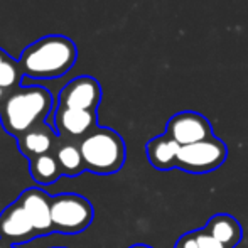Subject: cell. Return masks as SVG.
Listing matches in <instances>:
<instances>
[{
  "label": "cell",
  "mask_w": 248,
  "mask_h": 248,
  "mask_svg": "<svg viewBox=\"0 0 248 248\" xmlns=\"http://www.w3.org/2000/svg\"><path fill=\"white\" fill-rule=\"evenodd\" d=\"M78 58L76 44L61 34H51L22 51L19 64L24 76L32 79H56L64 76Z\"/></svg>",
  "instance_id": "obj_1"
},
{
  "label": "cell",
  "mask_w": 248,
  "mask_h": 248,
  "mask_svg": "<svg viewBox=\"0 0 248 248\" xmlns=\"http://www.w3.org/2000/svg\"><path fill=\"white\" fill-rule=\"evenodd\" d=\"M52 108V95L44 86H19L7 95L0 107V122L7 134L17 139L32 128L44 125Z\"/></svg>",
  "instance_id": "obj_2"
},
{
  "label": "cell",
  "mask_w": 248,
  "mask_h": 248,
  "mask_svg": "<svg viewBox=\"0 0 248 248\" xmlns=\"http://www.w3.org/2000/svg\"><path fill=\"white\" fill-rule=\"evenodd\" d=\"M85 169L96 174H113L122 169L127 155L125 142L111 128L96 127L79 144Z\"/></svg>",
  "instance_id": "obj_3"
},
{
  "label": "cell",
  "mask_w": 248,
  "mask_h": 248,
  "mask_svg": "<svg viewBox=\"0 0 248 248\" xmlns=\"http://www.w3.org/2000/svg\"><path fill=\"white\" fill-rule=\"evenodd\" d=\"M51 218L54 232L76 235L93 221V208L78 194H62L51 199Z\"/></svg>",
  "instance_id": "obj_4"
},
{
  "label": "cell",
  "mask_w": 248,
  "mask_h": 248,
  "mask_svg": "<svg viewBox=\"0 0 248 248\" xmlns=\"http://www.w3.org/2000/svg\"><path fill=\"white\" fill-rule=\"evenodd\" d=\"M228 157V147L218 137L183 145L177 155V169L189 174H206L219 169Z\"/></svg>",
  "instance_id": "obj_5"
},
{
  "label": "cell",
  "mask_w": 248,
  "mask_h": 248,
  "mask_svg": "<svg viewBox=\"0 0 248 248\" xmlns=\"http://www.w3.org/2000/svg\"><path fill=\"white\" fill-rule=\"evenodd\" d=\"M166 134L174 139L181 147L215 137L211 122L204 115L191 110L172 115L166 125Z\"/></svg>",
  "instance_id": "obj_6"
},
{
  "label": "cell",
  "mask_w": 248,
  "mask_h": 248,
  "mask_svg": "<svg viewBox=\"0 0 248 248\" xmlns=\"http://www.w3.org/2000/svg\"><path fill=\"white\" fill-rule=\"evenodd\" d=\"M101 101V86L92 76H78L59 92L58 108L96 111Z\"/></svg>",
  "instance_id": "obj_7"
},
{
  "label": "cell",
  "mask_w": 248,
  "mask_h": 248,
  "mask_svg": "<svg viewBox=\"0 0 248 248\" xmlns=\"http://www.w3.org/2000/svg\"><path fill=\"white\" fill-rule=\"evenodd\" d=\"M37 235L36 228L31 223L26 209L17 199L14 204L5 208L0 215V240L7 243H24Z\"/></svg>",
  "instance_id": "obj_8"
},
{
  "label": "cell",
  "mask_w": 248,
  "mask_h": 248,
  "mask_svg": "<svg viewBox=\"0 0 248 248\" xmlns=\"http://www.w3.org/2000/svg\"><path fill=\"white\" fill-rule=\"evenodd\" d=\"M98 118L96 111L73 110V108H58L54 111V127L58 135L68 137H86L90 132L95 130Z\"/></svg>",
  "instance_id": "obj_9"
},
{
  "label": "cell",
  "mask_w": 248,
  "mask_h": 248,
  "mask_svg": "<svg viewBox=\"0 0 248 248\" xmlns=\"http://www.w3.org/2000/svg\"><path fill=\"white\" fill-rule=\"evenodd\" d=\"M19 201L22 208L26 209L37 235H47V233L54 232L51 218V199L43 189L31 187L20 194Z\"/></svg>",
  "instance_id": "obj_10"
},
{
  "label": "cell",
  "mask_w": 248,
  "mask_h": 248,
  "mask_svg": "<svg viewBox=\"0 0 248 248\" xmlns=\"http://www.w3.org/2000/svg\"><path fill=\"white\" fill-rule=\"evenodd\" d=\"M181 145L167 134L157 135L150 139L145 145V154L150 166L157 170H170L177 169V155H179Z\"/></svg>",
  "instance_id": "obj_11"
},
{
  "label": "cell",
  "mask_w": 248,
  "mask_h": 248,
  "mask_svg": "<svg viewBox=\"0 0 248 248\" xmlns=\"http://www.w3.org/2000/svg\"><path fill=\"white\" fill-rule=\"evenodd\" d=\"M204 230L213 238H216L228 248H235L242 242L243 236V228L240 221L235 216L226 215V213H218V215L211 216L209 221L206 223Z\"/></svg>",
  "instance_id": "obj_12"
},
{
  "label": "cell",
  "mask_w": 248,
  "mask_h": 248,
  "mask_svg": "<svg viewBox=\"0 0 248 248\" xmlns=\"http://www.w3.org/2000/svg\"><path fill=\"white\" fill-rule=\"evenodd\" d=\"M52 132L44 125L32 128V130L26 132L24 135L19 137V149L22 154H26L27 157L34 159V157L49 154L52 147Z\"/></svg>",
  "instance_id": "obj_13"
},
{
  "label": "cell",
  "mask_w": 248,
  "mask_h": 248,
  "mask_svg": "<svg viewBox=\"0 0 248 248\" xmlns=\"http://www.w3.org/2000/svg\"><path fill=\"white\" fill-rule=\"evenodd\" d=\"M31 174L37 183L52 184L58 181L59 174H61V167H59L58 159L54 155L44 154V155L31 159Z\"/></svg>",
  "instance_id": "obj_14"
},
{
  "label": "cell",
  "mask_w": 248,
  "mask_h": 248,
  "mask_svg": "<svg viewBox=\"0 0 248 248\" xmlns=\"http://www.w3.org/2000/svg\"><path fill=\"white\" fill-rule=\"evenodd\" d=\"M22 76L24 73L20 69L19 59H14L0 47V86L7 92H12L20 86Z\"/></svg>",
  "instance_id": "obj_15"
},
{
  "label": "cell",
  "mask_w": 248,
  "mask_h": 248,
  "mask_svg": "<svg viewBox=\"0 0 248 248\" xmlns=\"http://www.w3.org/2000/svg\"><path fill=\"white\" fill-rule=\"evenodd\" d=\"M56 159H58L59 167H61V170L66 176H76V174L85 169V162H83L79 147H76L73 144L61 145L58 149V152H56Z\"/></svg>",
  "instance_id": "obj_16"
},
{
  "label": "cell",
  "mask_w": 248,
  "mask_h": 248,
  "mask_svg": "<svg viewBox=\"0 0 248 248\" xmlns=\"http://www.w3.org/2000/svg\"><path fill=\"white\" fill-rule=\"evenodd\" d=\"M196 235H198V248H228L223 245V243H219L216 238H213L204 228L196 230Z\"/></svg>",
  "instance_id": "obj_17"
},
{
  "label": "cell",
  "mask_w": 248,
  "mask_h": 248,
  "mask_svg": "<svg viewBox=\"0 0 248 248\" xmlns=\"http://www.w3.org/2000/svg\"><path fill=\"white\" fill-rule=\"evenodd\" d=\"M174 248H198L196 230H194V232H189V233H184V235L176 242V247Z\"/></svg>",
  "instance_id": "obj_18"
},
{
  "label": "cell",
  "mask_w": 248,
  "mask_h": 248,
  "mask_svg": "<svg viewBox=\"0 0 248 248\" xmlns=\"http://www.w3.org/2000/svg\"><path fill=\"white\" fill-rule=\"evenodd\" d=\"M10 92H7V90H3L2 86H0V107L3 105V101H5V98H7V95H9Z\"/></svg>",
  "instance_id": "obj_19"
},
{
  "label": "cell",
  "mask_w": 248,
  "mask_h": 248,
  "mask_svg": "<svg viewBox=\"0 0 248 248\" xmlns=\"http://www.w3.org/2000/svg\"><path fill=\"white\" fill-rule=\"evenodd\" d=\"M130 248H152V247H149V245H144V243H137V245H132Z\"/></svg>",
  "instance_id": "obj_20"
},
{
  "label": "cell",
  "mask_w": 248,
  "mask_h": 248,
  "mask_svg": "<svg viewBox=\"0 0 248 248\" xmlns=\"http://www.w3.org/2000/svg\"><path fill=\"white\" fill-rule=\"evenodd\" d=\"M0 248H3V245H2V243H0Z\"/></svg>",
  "instance_id": "obj_21"
}]
</instances>
